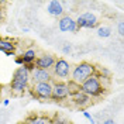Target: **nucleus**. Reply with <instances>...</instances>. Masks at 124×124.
Listing matches in <instances>:
<instances>
[{
	"label": "nucleus",
	"instance_id": "obj_1",
	"mask_svg": "<svg viewBox=\"0 0 124 124\" xmlns=\"http://www.w3.org/2000/svg\"><path fill=\"white\" fill-rule=\"evenodd\" d=\"M28 87H30V72L24 66H18L17 69H14L10 82L11 93H14L16 96H20L27 92Z\"/></svg>",
	"mask_w": 124,
	"mask_h": 124
},
{
	"label": "nucleus",
	"instance_id": "obj_2",
	"mask_svg": "<svg viewBox=\"0 0 124 124\" xmlns=\"http://www.w3.org/2000/svg\"><path fill=\"white\" fill-rule=\"evenodd\" d=\"M96 73H97L96 65H93V63H90V62H87V61H82V62H79V63L72 66L70 75H69V80L75 82L78 85H80L82 82H85L87 78L93 76Z\"/></svg>",
	"mask_w": 124,
	"mask_h": 124
},
{
	"label": "nucleus",
	"instance_id": "obj_3",
	"mask_svg": "<svg viewBox=\"0 0 124 124\" xmlns=\"http://www.w3.org/2000/svg\"><path fill=\"white\" fill-rule=\"evenodd\" d=\"M79 89H80V92L85 93L86 96H89L90 99L92 97H100L106 92V86L101 83V80H100V78L97 76V73L90 78H87L85 82H82L79 85Z\"/></svg>",
	"mask_w": 124,
	"mask_h": 124
},
{
	"label": "nucleus",
	"instance_id": "obj_4",
	"mask_svg": "<svg viewBox=\"0 0 124 124\" xmlns=\"http://www.w3.org/2000/svg\"><path fill=\"white\" fill-rule=\"evenodd\" d=\"M70 69H72V65L69 63V61H66L65 58H56L54 66L51 69V73H52V78L54 80H66L69 79L70 75Z\"/></svg>",
	"mask_w": 124,
	"mask_h": 124
},
{
	"label": "nucleus",
	"instance_id": "obj_5",
	"mask_svg": "<svg viewBox=\"0 0 124 124\" xmlns=\"http://www.w3.org/2000/svg\"><path fill=\"white\" fill-rule=\"evenodd\" d=\"M30 89L31 94L38 100H51L52 94V82H44V83H31Z\"/></svg>",
	"mask_w": 124,
	"mask_h": 124
},
{
	"label": "nucleus",
	"instance_id": "obj_6",
	"mask_svg": "<svg viewBox=\"0 0 124 124\" xmlns=\"http://www.w3.org/2000/svg\"><path fill=\"white\" fill-rule=\"evenodd\" d=\"M70 97L69 87L68 83L63 80H52V94H51V100L54 101H63Z\"/></svg>",
	"mask_w": 124,
	"mask_h": 124
},
{
	"label": "nucleus",
	"instance_id": "obj_7",
	"mask_svg": "<svg viewBox=\"0 0 124 124\" xmlns=\"http://www.w3.org/2000/svg\"><path fill=\"white\" fill-rule=\"evenodd\" d=\"M76 21L78 28H96L99 25V20H97V16L94 13H90V11H86L83 14H79L78 18H75Z\"/></svg>",
	"mask_w": 124,
	"mask_h": 124
},
{
	"label": "nucleus",
	"instance_id": "obj_8",
	"mask_svg": "<svg viewBox=\"0 0 124 124\" xmlns=\"http://www.w3.org/2000/svg\"><path fill=\"white\" fill-rule=\"evenodd\" d=\"M55 61H56V56L52 54H48V52H42L41 55L37 56V59L34 62L35 68L37 69H44V70H51L54 66Z\"/></svg>",
	"mask_w": 124,
	"mask_h": 124
},
{
	"label": "nucleus",
	"instance_id": "obj_9",
	"mask_svg": "<svg viewBox=\"0 0 124 124\" xmlns=\"http://www.w3.org/2000/svg\"><path fill=\"white\" fill-rule=\"evenodd\" d=\"M58 28L62 32H76V31H79L75 18L69 14H63L62 17L58 18Z\"/></svg>",
	"mask_w": 124,
	"mask_h": 124
},
{
	"label": "nucleus",
	"instance_id": "obj_10",
	"mask_svg": "<svg viewBox=\"0 0 124 124\" xmlns=\"http://www.w3.org/2000/svg\"><path fill=\"white\" fill-rule=\"evenodd\" d=\"M54 78L51 70H44V69H35L30 73V82L31 83H44V82H52Z\"/></svg>",
	"mask_w": 124,
	"mask_h": 124
},
{
	"label": "nucleus",
	"instance_id": "obj_11",
	"mask_svg": "<svg viewBox=\"0 0 124 124\" xmlns=\"http://www.w3.org/2000/svg\"><path fill=\"white\" fill-rule=\"evenodd\" d=\"M46 13L52 17L59 18L65 14V7H63V3L58 1V0H51L48 4H46Z\"/></svg>",
	"mask_w": 124,
	"mask_h": 124
},
{
	"label": "nucleus",
	"instance_id": "obj_12",
	"mask_svg": "<svg viewBox=\"0 0 124 124\" xmlns=\"http://www.w3.org/2000/svg\"><path fill=\"white\" fill-rule=\"evenodd\" d=\"M70 101L78 106V107H86V106H89L90 104V97L89 96H86L85 93H82L80 90L76 93H73V94H70Z\"/></svg>",
	"mask_w": 124,
	"mask_h": 124
},
{
	"label": "nucleus",
	"instance_id": "obj_13",
	"mask_svg": "<svg viewBox=\"0 0 124 124\" xmlns=\"http://www.w3.org/2000/svg\"><path fill=\"white\" fill-rule=\"evenodd\" d=\"M21 59H23V65H27V63H34L35 59H37V49L35 48H28V49H25L21 52Z\"/></svg>",
	"mask_w": 124,
	"mask_h": 124
},
{
	"label": "nucleus",
	"instance_id": "obj_14",
	"mask_svg": "<svg viewBox=\"0 0 124 124\" xmlns=\"http://www.w3.org/2000/svg\"><path fill=\"white\" fill-rule=\"evenodd\" d=\"M16 48H17V44H16L13 39L1 38V37H0V51H1L3 54L16 52Z\"/></svg>",
	"mask_w": 124,
	"mask_h": 124
},
{
	"label": "nucleus",
	"instance_id": "obj_15",
	"mask_svg": "<svg viewBox=\"0 0 124 124\" xmlns=\"http://www.w3.org/2000/svg\"><path fill=\"white\" fill-rule=\"evenodd\" d=\"M25 124H49L51 123V120L48 118V117H44V116H35V114H32L25 121Z\"/></svg>",
	"mask_w": 124,
	"mask_h": 124
},
{
	"label": "nucleus",
	"instance_id": "obj_16",
	"mask_svg": "<svg viewBox=\"0 0 124 124\" xmlns=\"http://www.w3.org/2000/svg\"><path fill=\"white\" fill-rule=\"evenodd\" d=\"M97 35H99L100 38H108V37L111 35V28H110L108 25H100V27L97 28Z\"/></svg>",
	"mask_w": 124,
	"mask_h": 124
},
{
	"label": "nucleus",
	"instance_id": "obj_17",
	"mask_svg": "<svg viewBox=\"0 0 124 124\" xmlns=\"http://www.w3.org/2000/svg\"><path fill=\"white\" fill-rule=\"evenodd\" d=\"M49 124H70L68 120H65V118H62V117H55L54 120H51V123Z\"/></svg>",
	"mask_w": 124,
	"mask_h": 124
},
{
	"label": "nucleus",
	"instance_id": "obj_18",
	"mask_svg": "<svg viewBox=\"0 0 124 124\" xmlns=\"http://www.w3.org/2000/svg\"><path fill=\"white\" fill-rule=\"evenodd\" d=\"M83 117H85V118H87V120L90 121V124H96L94 118H93V117L90 116V113H89V111H83Z\"/></svg>",
	"mask_w": 124,
	"mask_h": 124
},
{
	"label": "nucleus",
	"instance_id": "obj_19",
	"mask_svg": "<svg viewBox=\"0 0 124 124\" xmlns=\"http://www.w3.org/2000/svg\"><path fill=\"white\" fill-rule=\"evenodd\" d=\"M117 28H118V34L123 37L124 35V21H118V27Z\"/></svg>",
	"mask_w": 124,
	"mask_h": 124
},
{
	"label": "nucleus",
	"instance_id": "obj_20",
	"mask_svg": "<svg viewBox=\"0 0 124 124\" xmlns=\"http://www.w3.org/2000/svg\"><path fill=\"white\" fill-rule=\"evenodd\" d=\"M23 66H24V68H25L27 70H28L30 73H31V72H32L34 69H35V65H34V63H27V65H23Z\"/></svg>",
	"mask_w": 124,
	"mask_h": 124
},
{
	"label": "nucleus",
	"instance_id": "obj_21",
	"mask_svg": "<svg viewBox=\"0 0 124 124\" xmlns=\"http://www.w3.org/2000/svg\"><path fill=\"white\" fill-rule=\"evenodd\" d=\"M62 51H63V54H69L70 51H72V46L69 44H65V46L62 48Z\"/></svg>",
	"mask_w": 124,
	"mask_h": 124
},
{
	"label": "nucleus",
	"instance_id": "obj_22",
	"mask_svg": "<svg viewBox=\"0 0 124 124\" xmlns=\"http://www.w3.org/2000/svg\"><path fill=\"white\" fill-rule=\"evenodd\" d=\"M14 62L17 63V65H18V66H23V59H21V56H20V55L14 58Z\"/></svg>",
	"mask_w": 124,
	"mask_h": 124
},
{
	"label": "nucleus",
	"instance_id": "obj_23",
	"mask_svg": "<svg viewBox=\"0 0 124 124\" xmlns=\"http://www.w3.org/2000/svg\"><path fill=\"white\" fill-rule=\"evenodd\" d=\"M3 18H4V8H3L1 3H0V21H3Z\"/></svg>",
	"mask_w": 124,
	"mask_h": 124
},
{
	"label": "nucleus",
	"instance_id": "obj_24",
	"mask_svg": "<svg viewBox=\"0 0 124 124\" xmlns=\"http://www.w3.org/2000/svg\"><path fill=\"white\" fill-rule=\"evenodd\" d=\"M103 124H116V121H114L113 118H107V120H106Z\"/></svg>",
	"mask_w": 124,
	"mask_h": 124
},
{
	"label": "nucleus",
	"instance_id": "obj_25",
	"mask_svg": "<svg viewBox=\"0 0 124 124\" xmlns=\"http://www.w3.org/2000/svg\"><path fill=\"white\" fill-rule=\"evenodd\" d=\"M3 104H4V106H8V104H10V100H8V99H4V100H3Z\"/></svg>",
	"mask_w": 124,
	"mask_h": 124
}]
</instances>
